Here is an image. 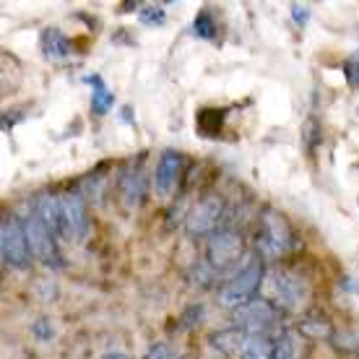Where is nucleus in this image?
Instances as JSON below:
<instances>
[{
  "instance_id": "1",
  "label": "nucleus",
  "mask_w": 359,
  "mask_h": 359,
  "mask_svg": "<svg viewBox=\"0 0 359 359\" xmlns=\"http://www.w3.org/2000/svg\"><path fill=\"white\" fill-rule=\"evenodd\" d=\"M299 248L294 226L289 224V219L276 208L266 206L258 219V252L263 258H281Z\"/></svg>"
},
{
  "instance_id": "2",
  "label": "nucleus",
  "mask_w": 359,
  "mask_h": 359,
  "mask_svg": "<svg viewBox=\"0 0 359 359\" xmlns=\"http://www.w3.org/2000/svg\"><path fill=\"white\" fill-rule=\"evenodd\" d=\"M266 281V266L258 255H252L250 261L245 263L243 269L237 271L224 287L219 289V302L229 310H240L243 305L252 302L261 284Z\"/></svg>"
},
{
  "instance_id": "3",
  "label": "nucleus",
  "mask_w": 359,
  "mask_h": 359,
  "mask_svg": "<svg viewBox=\"0 0 359 359\" xmlns=\"http://www.w3.org/2000/svg\"><path fill=\"white\" fill-rule=\"evenodd\" d=\"M266 287L271 292V302L281 310H299L310 297V284L292 269H278L266 273Z\"/></svg>"
},
{
  "instance_id": "4",
  "label": "nucleus",
  "mask_w": 359,
  "mask_h": 359,
  "mask_svg": "<svg viewBox=\"0 0 359 359\" xmlns=\"http://www.w3.org/2000/svg\"><path fill=\"white\" fill-rule=\"evenodd\" d=\"M0 255H3V263L13 266V269H27L34 258L32 248H29L24 222L13 214H6L0 222Z\"/></svg>"
},
{
  "instance_id": "5",
  "label": "nucleus",
  "mask_w": 359,
  "mask_h": 359,
  "mask_svg": "<svg viewBox=\"0 0 359 359\" xmlns=\"http://www.w3.org/2000/svg\"><path fill=\"white\" fill-rule=\"evenodd\" d=\"M278 323V307L271 299H252L240 310H234V325L243 328L248 336L273 333Z\"/></svg>"
},
{
  "instance_id": "6",
  "label": "nucleus",
  "mask_w": 359,
  "mask_h": 359,
  "mask_svg": "<svg viewBox=\"0 0 359 359\" xmlns=\"http://www.w3.org/2000/svg\"><path fill=\"white\" fill-rule=\"evenodd\" d=\"M222 219H224V201L219 196H206L188 211L185 229L193 237H211L214 232H219Z\"/></svg>"
},
{
  "instance_id": "7",
  "label": "nucleus",
  "mask_w": 359,
  "mask_h": 359,
  "mask_svg": "<svg viewBox=\"0 0 359 359\" xmlns=\"http://www.w3.org/2000/svg\"><path fill=\"white\" fill-rule=\"evenodd\" d=\"M24 229H27V240L32 248V255L39 258L45 266H60V252H57V237L53 229L42 222V216L32 211L24 219Z\"/></svg>"
},
{
  "instance_id": "8",
  "label": "nucleus",
  "mask_w": 359,
  "mask_h": 359,
  "mask_svg": "<svg viewBox=\"0 0 359 359\" xmlns=\"http://www.w3.org/2000/svg\"><path fill=\"white\" fill-rule=\"evenodd\" d=\"M208 266L216 271L232 269L234 263L243 258V237L232 229H219L208 237Z\"/></svg>"
},
{
  "instance_id": "9",
  "label": "nucleus",
  "mask_w": 359,
  "mask_h": 359,
  "mask_svg": "<svg viewBox=\"0 0 359 359\" xmlns=\"http://www.w3.org/2000/svg\"><path fill=\"white\" fill-rule=\"evenodd\" d=\"M63 201V216H65V229H68V240L81 243L89 234V208H86V198L81 190H71L60 196Z\"/></svg>"
},
{
  "instance_id": "10",
  "label": "nucleus",
  "mask_w": 359,
  "mask_h": 359,
  "mask_svg": "<svg viewBox=\"0 0 359 359\" xmlns=\"http://www.w3.org/2000/svg\"><path fill=\"white\" fill-rule=\"evenodd\" d=\"M185 170V159L180 151H164L154 170V193L159 198H170L177 188L180 177Z\"/></svg>"
},
{
  "instance_id": "11",
  "label": "nucleus",
  "mask_w": 359,
  "mask_h": 359,
  "mask_svg": "<svg viewBox=\"0 0 359 359\" xmlns=\"http://www.w3.org/2000/svg\"><path fill=\"white\" fill-rule=\"evenodd\" d=\"M34 211L42 216V222L53 229V234L57 237V240H68V229H65V216H63V201H60V196L42 193V196L36 198Z\"/></svg>"
},
{
  "instance_id": "12",
  "label": "nucleus",
  "mask_w": 359,
  "mask_h": 359,
  "mask_svg": "<svg viewBox=\"0 0 359 359\" xmlns=\"http://www.w3.org/2000/svg\"><path fill=\"white\" fill-rule=\"evenodd\" d=\"M144 182H146V177H144V172H141V167H138V164L120 175V198H123L126 208H138V206H141L144 193H146Z\"/></svg>"
},
{
  "instance_id": "13",
  "label": "nucleus",
  "mask_w": 359,
  "mask_h": 359,
  "mask_svg": "<svg viewBox=\"0 0 359 359\" xmlns=\"http://www.w3.org/2000/svg\"><path fill=\"white\" fill-rule=\"evenodd\" d=\"M211 341H214L216 349L229 354V357H234V354H240V357H243L245 344H248V333H245L243 328L232 325V328H226V331L214 333V339H211Z\"/></svg>"
},
{
  "instance_id": "14",
  "label": "nucleus",
  "mask_w": 359,
  "mask_h": 359,
  "mask_svg": "<svg viewBox=\"0 0 359 359\" xmlns=\"http://www.w3.org/2000/svg\"><path fill=\"white\" fill-rule=\"evenodd\" d=\"M42 50L53 60H65L71 55V39L60 29H45V34H42Z\"/></svg>"
},
{
  "instance_id": "15",
  "label": "nucleus",
  "mask_w": 359,
  "mask_h": 359,
  "mask_svg": "<svg viewBox=\"0 0 359 359\" xmlns=\"http://www.w3.org/2000/svg\"><path fill=\"white\" fill-rule=\"evenodd\" d=\"M86 81L94 86V91H91V109H94V115H107L112 104H115V94L104 86V81L99 76H86Z\"/></svg>"
},
{
  "instance_id": "16",
  "label": "nucleus",
  "mask_w": 359,
  "mask_h": 359,
  "mask_svg": "<svg viewBox=\"0 0 359 359\" xmlns=\"http://www.w3.org/2000/svg\"><path fill=\"white\" fill-rule=\"evenodd\" d=\"M224 117H226L224 109L206 107L196 115V128L203 135H219L222 133V128H224Z\"/></svg>"
},
{
  "instance_id": "17",
  "label": "nucleus",
  "mask_w": 359,
  "mask_h": 359,
  "mask_svg": "<svg viewBox=\"0 0 359 359\" xmlns=\"http://www.w3.org/2000/svg\"><path fill=\"white\" fill-rule=\"evenodd\" d=\"M299 331L305 333V336H310V339L325 341V339L333 336V325L325 315H310V318H305V320L299 323Z\"/></svg>"
},
{
  "instance_id": "18",
  "label": "nucleus",
  "mask_w": 359,
  "mask_h": 359,
  "mask_svg": "<svg viewBox=\"0 0 359 359\" xmlns=\"http://www.w3.org/2000/svg\"><path fill=\"white\" fill-rule=\"evenodd\" d=\"M271 359H297L294 341H292L289 331L271 333Z\"/></svg>"
},
{
  "instance_id": "19",
  "label": "nucleus",
  "mask_w": 359,
  "mask_h": 359,
  "mask_svg": "<svg viewBox=\"0 0 359 359\" xmlns=\"http://www.w3.org/2000/svg\"><path fill=\"white\" fill-rule=\"evenodd\" d=\"M240 359H271V333L248 336V344H245V351Z\"/></svg>"
},
{
  "instance_id": "20",
  "label": "nucleus",
  "mask_w": 359,
  "mask_h": 359,
  "mask_svg": "<svg viewBox=\"0 0 359 359\" xmlns=\"http://www.w3.org/2000/svg\"><path fill=\"white\" fill-rule=\"evenodd\" d=\"M190 34L198 36V39H214V36H216V21H214V16H211L206 8L201 11L196 18H193Z\"/></svg>"
},
{
  "instance_id": "21",
  "label": "nucleus",
  "mask_w": 359,
  "mask_h": 359,
  "mask_svg": "<svg viewBox=\"0 0 359 359\" xmlns=\"http://www.w3.org/2000/svg\"><path fill=\"white\" fill-rule=\"evenodd\" d=\"M141 21L146 27H162L164 24V11L159 6H144L141 8Z\"/></svg>"
},
{
  "instance_id": "22",
  "label": "nucleus",
  "mask_w": 359,
  "mask_h": 359,
  "mask_svg": "<svg viewBox=\"0 0 359 359\" xmlns=\"http://www.w3.org/2000/svg\"><path fill=\"white\" fill-rule=\"evenodd\" d=\"M344 76H346V81H349L354 89H359V53L346 60V65H344Z\"/></svg>"
},
{
  "instance_id": "23",
  "label": "nucleus",
  "mask_w": 359,
  "mask_h": 359,
  "mask_svg": "<svg viewBox=\"0 0 359 359\" xmlns=\"http://www.w3.org/2000/svg\"><path fill=\"white\" fill-rule=\"evenodd\" d=\"M307 16H310V6H299V3H294V6H292V18H294V24L305 27Z\"/></svg>"
},
{
  "instance_id": "24",
  "label": "nucleus",
  "mask_w": 359,
  "mask_h": 359,
  "mask_svg": "<svg viewBox=\"0 0 359 359\" xmlns=\"http://www.w3.org/2000/svg\"><path fill=\"white\" fill-rule=\"evenodd\" d=\"M167 354H170L167 346H164V344H156V346H151V349L146 351L144 359H167Z\"/></svg>"
},
{
  "instance_id": "25",
  "label": "nucleus",
  "mask_w": 359,
  "mask_h": 359,
  "mask_svg": "<svg viewBox=\"0 0 359 359\" xmlns=\"http://www.w3.org/2000/svg\"><path fill=\"white\" fill-rule=\"evenodd\" d=\"M45 323H47V320H42V323H36V325H34V331L39 333L42 339H50V331H47V328H45Z\"/></svg>"
},
{
  "instance_id": "26",
  "label": "nucleus",
  "mask_w": 359,
  "mask_h": 359,
  "mask_svg": "<svg viewBox=\"0 0 359 359\" xmlns=\"http://www.w3.org/2000/svg\"><path fill=\"white\" fill-rule=\"evenodd\" d=\"M102 359H130L128 354H123V351H109V354H104Z\"/></svg>"
}]
</instances>
